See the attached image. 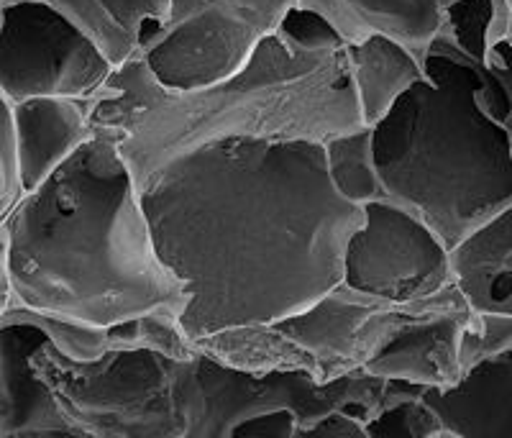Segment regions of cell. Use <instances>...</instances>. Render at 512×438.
I'll return each mask as SVG.
<instances>
[{"instance_id":"33","label":"cell","mask_w":512,"mask_h":438,"mask_svg":"<svg viewBox=\"0 0 512 438\" xmlns=\"http://www.w3.org/2000/svg\"><path fill=\"white\" fill-rule=\"evenodd\" d=\"M510 41H512V36H510Z\"/></svg>"},{"instance_id":"27","label":"cell","mask_w":512,"mask_h":438,"mask_svg":"<svg viewBox=\"0 0 512 438\" xmlns=\"http://www.w3.org/2000/svg\"><path fill=\"white\" fill-rule=\"evenodd\" d=\"M13 303H16V298H13L11 264H8V236L3 223H0V323H3Z\"/></svg>"},{"instance_id":"18","label":"cell","mask_w":512,"mask_h":438,"mask_svg":"<svg viewBox=\"0 0 512 438\" xmlns=\"http://www.w3.org/2000/svg\"><path fill=\"white\" fill-rule=\"evenodd\" d=\"M323 157H326L331 187L346 203L364 208L384 198V187L379 180L377 162H374L372 129L359 126L346 134L331 136L323 141Z\"/></svg>"},{"instance_id":"12","label":"cell","mask_w":512,"mask_h":438,"mask_svg":"<svg viewBox=\"0 0 512 438\" xmlns=\"http://www.w3.org/2000/svg\"><path fill=\"white\" fill-rule=\"evenodd\" d=\"M93 136L88 100L34 98L13 106V144L24 193L39 187Z\"/></svg>"},{"instance_id":"26","label":"cell","mask_w":512,"mask_h":438,"mask_svg":"<svg viewBox=\"0 0 512 438\" xmlns=\"http://www.w3.org/2000/svg\"><path fill=\"white\" fill-rule=\"evenodd\" d=\"M297 418L292 410H272L241 423L233 438H295Z\"/></svg>"},{"instance_id":"5","label":"cell","mask_w":512,"mask_h":438,"mask_svg":"<svg viewBox=\"0 0 512 438\" xmlns=\"http://www.w3.org/2000/svg\"><path fill=\"white\" fill-rule=\"evenodd\" d=\"M425 77L372 126L384 198L454 249L512 205V144L479 108L482 65L433 41Z\"/></svg>"},{"instance_id":"1","label":"cell","mask_w":512,"mask_h":438,"mask_svg":"<svg viewBox=\"0 0 512 438\" xmlns=\"http://www.w3.org/2000/svg\"><path fill=\"white\" fill-rule=\"evenodd\" d=\"M154 246L185 292L195 344L295 316L341 285L364 211L331 187L323 144L221 141L139 182Z\"/></svg>"},{"instance_id":"29","label":"cell","mask_w":512,"mask_h":438,"mask_svg":"<svg viewBox=\"0 0 512 438\" xmlns=\"http://www.w3.org/2000/svg\"><path fill=\"white\" fill-rule=\"evenodd\" d=\"M428 438H466V436H461V433L454 431V428L443 426L441 431H436V433H433V436H428Z\"/></svg>"},{"instance_id":"7","label":"cell","mask_w":512,"mask_h":438,"mask_svg":"<svg viewBox=\"0 0 512 438\" xmlns=\"http://www.w3.org/2000/svg\"><path fill=\"white\" fill-rule=\"evenodd\" d=\"M295 0H169L139 59L167 90L216 85L249 65Z\"/></svg>"},{"instance_id":"8","label":"cell","mask_w":512,"mask_h":438,"mask_svg":"<svg viewBox=\"0 0 512 438\" xmlns=\"http://www.w3.org/2000/svg\"><path fill=\"white\" fill-rule=\"evenodd\" d=\"M113 67L67 18L39 0L0 8V93L11 106L34 98L90 100Z\"/></svg>"},{"instance_id":"9","label":"cell","mask_w":512,"mask_h":438,"mask_svg":"<svg viewBox=\"0 0 512 438\" xmlns=\"http://www.w3.org/2000/svg\"><path fill=\"white\" fill-rule=\"evenodd\" d=\"M361 211L364 223L346 244L341 285L387 303H415L454 285L446 244L415 213L387 198Z\"/></svg>"},{"instance_id":"31","label":"cell","mask_w":512,"mask_h":438,"mask_svg":"<svg viewBox=\"0 0 512 438\" xmlns=\"http://www.w3.org/2000/svg\"><path fill=\"white\" fill-rule=\"evenodd\" d=\"M505 3H507V6H510V11H512V0H505Z\"/></svg>"},{"instance_id":"6","label":"cell","mask_w":512,"mask_h":438,"mask_svg":"<svg viewBox=\"0 0 512 438\" xmlns=\"http://www.w3.org/2000/svg\"><path fill=\"white\" fill-rule=\"evenodd\" d=\"M431 298L387 303L338 285L295 316L213 333L195 341V349L241 372H297L318 385H331L364 372L397 328Z\"/></svg>"},{"instance_id":"11","label":"cell","mask_w":512,"mask_h":438,"mask_svg":"<svg viewBox=\"0 0 512 438\" xmlns=\"http://www.w3.org/2000/svg\"><path fill=\"white\" fill-rule=\"evenodd\" d=\"M454 3L459 0H295V6L326 18L344 47L384 36L408 49L420 65Z\"/></svg>"},{"instance_id":"19","label":"cell","mask_w":512,"mask_h":438,"mask_svg":"<svg viewBox=\"0 0 512 438\" xmlns=\"http://www.w3.org/2000/svg\"><path fill=\"white\" fill-rule=\"evenodd\" d=\"M3 323H26L44 333V339L49 341L59 357L70 359L75 364H90L103 359L105 354L113 351V336L111 328L93 326V323H82L75 318L62 316H47V313H34L29 308L13 303L11 310L6 313Z\"/></svg>"},{"instance_id":"4","label":"cell","mask_w":512,"mask_h":438,"mask_svg":"<svg viewBox=\"0 0 512 438\" xmlns=\"http://www.w3.org/2000/svg\"><path fill=\"white\" fill-rule=\"evenodd\" d=\"M93 131L116 139L136 185L172 159L221 141H313L361 126L344 47L300 52L280 34L249 65L198 90H167L139 57L88 100Z\"/></svg>"},{"instance_id":"32","label":"cell","mask_w":512,"mask_h":438,"mask_svg":"<svg viewBox=\"0 0 512 438\" xmlns=\"http://www.w3.org/2000/svg\"><path fill=\"white\" fill-rule=\"evenodd\" d=\"M80 438H93V436H85V433H80Z\"/></svg>"},{"instance_id":"3","label":"cell","mask_w":512,"mask_h":438,"mask_svg":"<svg viewBox=\"0 0 512 438\" xmlns=\"http://www.w3.org/2000/svg\"><path fill=\"white\" fill-rule=\"evenodd\" d=\"M31 367L57 400L64 423L93 438H233L241 423L272 410H292L300 426L333 410L367 423L379 410L425 392L364 372L331 385L297 372L251 374L198 349L190 359L131 349L75 364L44 344Z\"/></svg>"},{"instance_id":"21","label":"cell","mask_w":512,"mask_h":438,"mask_svg":"<svg viewBox=\"0 0 512 438\" xmlns=\"http://www.w3.org/2000/svg\"><path fill=\"white\" fill-rule=\"evenodd\" d=\"M369 438H428L436 431H441L443 423L436 415V410L420 398L400 400L390 408L379 410L367 423Z\"/></svg>"},{"instance_id":"23","label":"cell","mask_w":512,"mask_h":438,"mask_svg":"<svg viewBox=\"0 0 512 438\" xmlns=\"http://www.w3.org/2000/svg\"><path fill=\"white\" fill-rule=\"evenodd\" d=\"M24 198V187L18 180L16 144H13V106L0 93V223L11 216L18 200Z\"/></svg>"},{"instance_id":"13","label":"cell","mask_w":512,"mask_h":438,"mask_svg":"<svg viewBox=\"0 0 512 438\" xmlns=\"http://www.w3.org/2000/svg\"><path fill=\"white\" fill-rule=\"evenodd\" d=\"M49 344L26 323H0V438L26 431L70 428L62 410L31 367L36 349Z\"/></svg>"},{"instance_id":"2","label":"cell","mask_w":512,"mask_h":438,"mask_svg":"<svg viewBox=\"0 0 512 438\" xmlns=\"http://www.w3.org/2000/svg\"><path fill=\"white\" fill-rule=\"evenodd\" d=\"M3 228L21 308L103 328L185 308L113 136L93 131L54 175L24 193Z\"/></svg>"},{"instance_id":"16","label":"cell","mask_w":512,"mask_h":438,"mask_svg":"<svg viewBox=\"0 0 512 438\" xmlns=\"http://www.w3.org/2000/svg\"><path fill=\"white\" fill-rule=\"evenodd\" d=\"M361 126H377L425 72L418 59L384 36H369L344 47Z\"/></svg>"},{"instance_id":"20","label":"cell","mask_w":512,"mask_h":438,"mask_svg":"<svg viewBox=\"0 0 512 438\" xmlns=\"http://www.w3.org/2000/svg\"><path fill=\"white\" fill-rule=\"evenodd\" d=\"M512 354V316L474 313L461 333V369L464 377L479 364Z\"/></svg>"},{"instance_id":"15","label":"cell","mask_w":512,"mask_h":438,"mask_svg":"<svg viewBox=\"0 0 512 438\" xmlns=\"http://www.w3.org/2000/svg\"><path fill=\"white\" fill-rule=\"evenodd\" d=\"M67 18L116 70L139 57L146 36L167 16L169 0H39Z\"/></svg>"},{"instance_id":"24","label":"cell","mask_w":512,"mask_h":438,"mask_svg":"<svg viewBox=\"0 0 512 438\" xmlns=\"http://www.w3.org/2000/svg\"><path fill=\"white\" fill-rule=\"evenodd\" d=\"M295 438H369L364 421L346 410H333L310 426H297Z\"/></svg>"},{"instance_id":"17","label":"cell","mask_w":512,"mask_h":438,"mask_svg":"<svg viewBox=\"0 0 512 438\" xmlns=\"http://www.w3.org/2000/svg\"><path fill=\"white\" fill-rule=\"evenodd\" d=\"M510 36L512 11L505 0H459L443 16L436 39L459 57L484 67L492 47Z\"/></svg>"},{"instance_id":"28","label":"cell","mask_w":512,"mask_h":438,"mask_svg":"<svg viewBox=\"0 0 512 438\" xmlns=\"http://www.w3.org/2000/svg\"><path fill=\"white\" fill-rule=\"evenodd\" d=\"M8 438H80V433L72 428H52V431H26V433H13Z\"/></svg>"},{"instance_id":"14","label":"cell","mask_w":512,"mask_h":438,"mask_svg":"<svg viewBox=\"0 0 512 438\" xmlns=\"http://www.w3.org/2000/svg\"><path fill=\"white\" fill-rule=\"evenodd\" d=\"M448 264L469 310L512 316V205L448 249Z\"/></svg>"},{"instance_id":"25","label":"cell","mask_w":512,"mask_h":438,"mask_svg":"<svg viewBox=\"0 0 512 438\" xmlns=\"http://www.w3.org/2000/svg\"><path fill=\"white\" fill-rule=\"evenodd\" d=\"M484 67L500 82L502 98H505V116H502L500 126L512 144V41H500L497 47H492Z\"/></svg>"},{"instance_id":"30","label":"cell","mask_w":512,"mask_h":438,"mask_svg":"<svg viewBox=\"0 0 512 438\" xmlns=\"http://www.w3.org/2000/svg\"><path fill=\"white\" fill-rule=\"evenodd\" d=\"M6 3H8V0H0V8H3V6H6Z\"/></svg>"},{"instance_id":"22","label":"cell","mask_w":512,"mask_h":438,"mask_svg":"<svg viewBox=\"0 0 512 438\" xmlns=\"http://www.w3.org/2000/svg\"><path fill=\"white\" fill-rule=\"evenodd\" d=\"M277 34L290 47L300 49V52H333V49L344 47V41L338 39V34L333 31V26L328 24L326 18H320L318 13L300 6H292L287 11Z\"/></svg>"},{"instance_id":"10","label":"cell","mask_w":512,"mask_h":438,"mask_svg":"<svg viewBox=\"0 0 512 438\" xmlns=\"http://www.w3.org/2000/svg\"><path fill=\"white\" fill-rule=\"evenodd\" d=\"M472 310L456 285L436 292L420 313L402 323L364 374L387 382H405L420 390H454L464 380L461 333Z\"/></svg>"}]
</instances>
